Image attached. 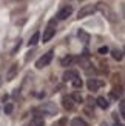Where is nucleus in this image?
I'll return each mask as SVG.
<instances>
[{"label":"nucleus","mask_w":125,"mask_h":126,"mask_svg":"<svg viewBox=\"0 0 125 126\" xmlns=\"http://www.w3.org/2000/svg\"><path fill=\"white\" fill-rule=\"evenodd\" d=\"M51 60H53V51H49V52H46V54H43L42 57L36 62V68H39V69L45 68V66H48L49 63H51Z\"/></svg>","instance_id":"nucleus-2"},{"label":"nucleus","mask_w":125,"mask_h":126,"mask_svg":"<svg viewBox=\"0 0 125 126\" xmlns=\"http://www.w3.org/2000/svg\"><path fill=\"white\" fill-rule=\"evenodd\" d=\"M12 109H14V106H12V103H8V105L5 106V112H6V114H11V112H12Z\"/></svg>","instance_id":"nucleus-22"},{"label":"nucleus","mask_w":125,"mask_h":126,"mask_svg":"<svg viewBox=\"0 0 125 126\" xmlns=\"http://www.w3.org/2000/svg\"><path fill=\"white\" fill-rule=\"evenodd\" d=\"M96 103H97L99 108H102V109H107V108H108V100L105 98V97H97Z\"/></svg>","instance_id":"nucleus-11"},{"label":"nucleus","mask_w":125,"mask_h":126,"mask_svg":"<svg viewBox=\"0 0 125 126\" xmlns=\"http://www.w3.org/2000/svg\"><path fill=\"white\" fill-rule=\"evenodd\" d=\"M77 77H79L77 71L68 69V71H65V72H63V75H62V80H63V81H73L74 79H77Z\"/></svg>","instance_id":"nucleus-7"},{"label":"nucleus","mask_w":125,"mask_h":126,"mask_svg":"<svg viewBox=\"0 0 125 126\" xmlns=\"http://www.w3.org/2000/svg\"><path fill=\"white\" fill-rule=\"evenodd\" d=\"M121 115H125V103L121 102Z\"/></svg>","instance_id":"nucleus-24"},{"label":"nucleus","mask_w":125,"mask_h":126,"mask_svg":"<svg viewBox=\"0 0 125 126\" xmlns=\"http://www.w3.org/2000/svg\"><path fill=\"white\" fill-rule=\"evenodd\" d=\"M31 126H45V120H43L42 117H34V120H33V123H31Z\"/></svg>","instance_id":"nucleus-13"},{"label":"nucleus","mask_w":125,"mask_h":126,"mask_svg":"<svg viewBox=\"0 0 125 126\" xmlns=\"http://www.w3.org/2000/svg\"><path fill=\"white\" fill-rule=\"evenodd\" d=\"M94 12H96V5H83L82 8L79 9L77 17H79V18H83V17H86V16L94 14Z\"/></svg>","instance_id":"nucleus-3"},{"label":"nucleus","mask_w":125,"mask_h":126,"mask_svg":"<svg viewBox=\"0 0 125 126\" xmlns=\"http://www.w3.org/2000/svg\"><path fill=\"white\" fill-rule=\"evenodd\" d=\"M77 35H79V39H80V40H82L83 43H88V42H90V35H88V34H86V32H85V31H82V29H80Z\"/></svg>","instance_id":"nucleus-14"},{"label":"nucleus","mask_w":125,"mask_h":126,"mask_svg":"<svg viewBox=\"0 0 125 126\" xmlns=\"http://www.w3.org/2000/svg\"><path fill=\"white\" fill-rule=\"evenodd\" d=\"M79 63H80V66H82V68H88V66H91V63H90V60L88 59H86V57H80L79 59Z\"/></svg>","instance_id":"nucleus-17"},{"label":"nucleus","mask_w":125,"mask_h":126,"mask_svg":"<svg viewBox=\"0 0 125 126\" xmlns=\"http://www.w3.org/2000/svg\"><path fill=\"white\" fill-rule=\"evenodd\" d=\"M96 9L101 12V14H102L105 18H107L108 22H111V23H117V22H119V17H117V14L110 8L107 3H104V2L96 3Z\"/></svg>","instance_id":"nucleus-1"},{"label":"nucleus","mask_w":125,"mask_h":126,"mask_svg":"<svg viewBox=\"0 0 125 126\" xmlns=\"http://www.w3.org/2000/svg\"><path fill=\"white\" fill-rule=\"evenodd\" d=\"M39 39H40V32H34L33 35H31V39L28 42V45L29 46H36L37 43H39Z\"/></svg>","instance_id":"nucleus-12"},{"label":"nucleus","mask_w":125,"mask_h":126,"mask_svg":"<svg viewBox=\"0 0 125 126\" xmlns=\"http://www.w3.org/2000/svg\"><path fill=\"white\" fill-rule=\"evenodd\" d=\"M111 94H113L114 98H119V97L122 95V86H114V88H113V92H111Z\"/></svg>","instance_id":"nucleus-16"},{"label":"nucleus","mask_w":125,"mask_h":126,"mask_svg":"<svg viewBox=\"0 0 125 126\" xmlns=\"http://www.w3.org/2000/svg\"><path fill=\"white\" fill-rule=\"evenodd\" d=\"M62 103H63V108H65V109H68V111L74 109V100H73L70 95H65L63 98H62Z\"/></svg>","instance_id":"nucleus-9"},{"label":"nucleus","mask_w":125,"mask_h":126,"mask_svg":"<svg viewBox=\"0 0 125 126\" xmlns=\"http://www.w3.org/2000/svg\"><path fill=\"white\" fill-rule=\"evenodd\" d=\"M56 34V29L54 28H51V26H48L45 31H43V37H42V42L43 43H46V42H49L53 39V35Z\"/></svg>","instance_id":"nucleus-8"},{"label":"nucleus","mask_w":125,"mask_h":126,"mask_svg":"<svg viewBox=\"0 0 125 126\" xmlns=\"http://www.w3.org/2000/svg\"><path fill=\"white\" fill-rule=\"evenodd\" d=\"M40 111H43L45 114H49V115H54L57 112V108L54 106V103H45L40 106Z\"/></svg>","instance_id":"nucleus-6"},{"label":"nucleus","mask_w":125,"mask_h":126,"mask_svg":"<svg viewBox=\"0 0 125 126\" xmlns=\"http://www.w3.org/2000/svg\"><path fill=\"white\" fill-rule=\"evenodd\" d=\"M82 85H83V83H82V80H80L79 77L73 80V86H74V88H82Z\"/></svg>","instance_id":"nucleus-21"},{"label":"nucleus","mask_w":125,"mask_h":126,"mask_svg":"<svg viewBox=\"0 0 125 126\" xmlns=\"http://www.w3.org/2000/svg\"><path fill=\"white\" fill-rule=\"evenodd\" d=\"M111 54H113V59H114V60H122V57H124V55H122V51H117V49H116V51H113Z\"/></svg>","instance_id":"nucleus-19"},{"label":"nucleus","mask_w":125,"mask_h":126,"mask_svg":"<svg viewBox=\"0 0 125 126\" xmlns=\"http://www.w3.org/2000/svg\"><path fill=\"white\" fill-rule=\"evenodd\" d=\"M0 85H2V77H0Z\"/></svg>","instance_id":"nucleus-25"},{"label":"nucleus","mask_w":125,"mask_h":126,"mask_svg":"<svg viewBox=\"0 0 125 126\" xmlns=\"http://www.w3.org/2000/svg\"><path fill=\"white\" fill-rule=\"evenodd\" d=\"M86 86H88V89L90 91H97L101 86H104V81L102 80H97V79H90L88 81H86Z\"/></svg>","instance_id":"nucleus-4"},{"label":"nucleus","mask_w":125,"mask_h":126,"mask_svg":"<svg viewBox=\"0 0 125 126\" xmlns=\"http://www.w3.org/2000/svg\"><path fill=\"white\" fill-rule=\"evenodd\" d=\"M17 72H19V65H12V66L8 69V72H6V80L11 81V80L17 75Z\"/></svg>","instance_id":"nucleus-10"},{"label":"nucleus","mask_w":125,"mask_h":126,"mask_svg":"<svg viewBox=\"0 0 125 126\" xmlns=\"http://www.w3.org/2000/svg\"><path fill=\"white\" fill-rule=\"evenodd\" d=\"M108 51H110V49H108V46H101V48L97 49V52H99V54H107Z\"/></svg>","instance_id":"nucleus-23"},{"label":"nucleus","mask_w":125,"mask_h":126,"mask_svg":"<svg viewBox=\"0 0 125 126\" xmlns=\"http://www.w3.org/2000/svg\"><path fill=\"white\" fill-rule=\"evenodd\" d=\"M71 126H86V123L82 120V118H73V122H71Z\"/></svg>","instance_id":"nucleus-18"},{"label":"nucleus","mask_w":125,"mask_h":126,"mask_svg":"<svg viewBox=\"0 0 125 126\" xmlns=\"http://www.w3.org/2000/svg\"><path fill=\"white\" fill-rule=\"evenodd\" d=\"M70 97L74 100V103H76V102H77V103H82V100H83L82 95H79V94H73V95H70Z\"/></svg>","instance_id":"nucleus-20"},{"label":"nucleus","mask_w":125,"mask_h":126,"mask_svg":"<svg viewBox=\"0 0 125 126\" xmlns=\"http://www.w3.org/2000/svg\"><path fill=\"white\" fill-rule=\"evenodd\" d=\"M74 62V57H73V55H68V57H65V59H62V66H70L71 65V63Z\"/></svg>","instance_id":"nucleus-15"},{"label":"nucleus","mask_w":125,"mask_h":126,"mask_svg":"<svg viewBox=\"0 0 125 126\" xmlns=\"http://www.w3.org/2000/svg\"><path fill=\"white\" fill-rule=\"evenodd\" d=\"M73 14V6H65V8H62L59 12H57V18L59 20H65Z\"/></svg>","instance_id":"nucleus-5"}]
</instances>
